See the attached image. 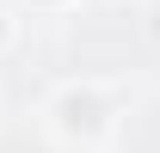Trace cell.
<instances>
[{"label": "cell", "instance_id": "obj_3", "mask_svg": "<svg viewBox=\"0 0 160 153\" xmlns=\"http://www.w3.org/2000/svg\"><path fill=\"white\" fill-rule=\"evenodd\" d=\"M25 6H37V12H62V6H74V0H25Z\"/></svg>", "mask_w": 160, "mask_h": 153}, {"label": "cell", "instance_id": "obj_2", "mask_svg": "<svg viewBox=\"0 0 160 153\" xmlns=\"http://www.w3.org/2000/svg\"><path fill=\"white\" fill-rule=\"evenodd\" d=\"M19 43V12H12V0H0V55Z\"/></svg>", "mask_w": 160, "mask_h": 153}, {"label": "cell", "instance_id": "obj_1", "mask_svg": "<svg viewBox=\"0 0 160 153\" xmlns=\"http://www.w3.org/2000/svg\"><path fill=\"white\" fill-rule=\"evenodd\" d=\"M43 129H49V141L68 153H99L117 141L123 129V92L111 86V80H62V86H49V98H43Z\"/></svg>", "mask_w": 160, "mask_h": 153}]
</instances>
